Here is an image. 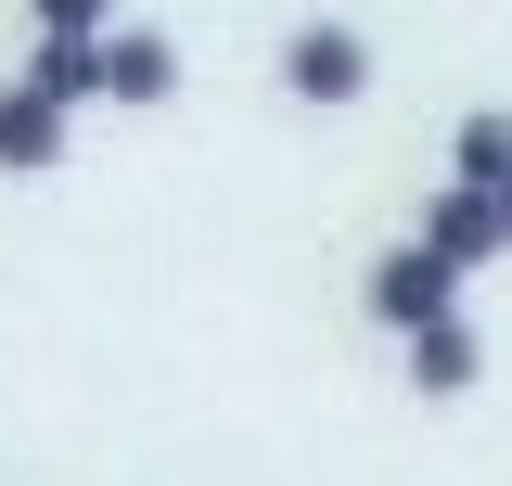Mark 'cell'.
<instances>
[{
    "instance_id": "1",
    "label": "cell",
    "mask_w": 512,
    "mask_h": 486,
    "mask_svg": "<svg viewBox=\"0 0 512 486\" xmlns=\"http://www.w3.org/2000/svg\"><path fill=\"white\" fill-rule=\"evenodd\" d=\"M269 90L308 103V116H346V103H372V39H359L346 13H295L282 52H269Z\"/></svg>"
},
{
    "instance_id": "2",
    "label": "cell",
    "mask_w": 512,
    "mask_h": 486,
    "mask_svg": "<svg viewBox=\"0 0 512 486\" xmlns=\"http://www.w3.org/2000/svg\"><path fill=\"white\" fill-rule=\"evenodd\" d=\"M461 282H474V269H448L423 231H397L372 269H359V307H372V333H423V320H448V307H461Z\"/></svg>"
},
{
    "instance_id": "3",
    "label": "cell",
    "mask_w": 512,
    "mask_h": 486,
    "mask_svg": "<svg viewBox=\"0 0 512 486\" xmlns=\"http://www.w3.org/2000/svg\"><path fill=\"white\" fill-rule=\"evenodd\" d=\"M64 141H77V103H64L52 77H0V180H52L64 167Z\"/></svg>"
},
{
    "instance_id": "4",
    "label": "cell",
    "mask_w": 512,
    "mask_h": 486,
    "mask_svg": "<svg viewBox=\"0 0 512 486\" xmlns=\"http://www.w3.org/2000/svg\"><path fill=\"white\" fill-rule=\"evenodd\" d=\"M397 371H410V397H423V410H461V397L487 384V333L448 307V320H423V333H397Z\"/></svg>"
},
{
    "instance_id": "5",
    "label": "cell",
    "mask_w": 512,
    "mask_h": 486,
    "mask_svg": "<svg viewBox=\"0 0 512 486\" xmlns=\"http://www.w3.org/2000/svg\"><path fill=\"white\" fill-rule=\"evenodd\" d=\"M410 231L436 243L448 269H500V256H512V231H500V192H487V180H436Z\"/></svg>"
},
{
    "instance_id": "6",
    "label": "cell",
    "mask_w": 512,
    "mask_h": 486,
    "mask_svg": "<svg viewBox=\"0 0 512 486\" xmlns=\"http://www.w3.org/2000/svg\"><path fill=\"white\" fill-rule=\"evenodd\" d=\"M103 103H116V116L180 103V39H167V26H103Z\"/></svg>"
},
{
    "instance_id": "7",
    "label": "cell",
    "mask_w": 512,
    "mask_h": 486,
    "mask_svg": "<svg viewBox=\"0 0 512 486\" xmlns=\"http://www.w3.org/2000/svg\"><path fill=\"white\" fill-rule=\"evenodd\" d=\"M448 180H512V103H461V128H448Z\"/></svg>"
},
{
    "instance_id": "8",
    "label": "cell",
    "mask_w": 512,
    "mask_h": 486,
    "mask_svg": "<svg viewBox=\"0 0 512 486\" xmlns=\"http://www.w3.org/2000/svg\"><path fill=\"white\" fill-rule=\"evenodd\" d=\"M26 77H52L64 103L90 116V103H103V39H26Z\"/></svg>"
},
{
    "instance_id": "9",
    "label": "cell",
    "mask_w": 512,
    "mask_h": 486,
    "mask_svg": "<svg viewBox=\"0 0 512 486\" xmlns=\"http://www.w3.org/2000/svg\"><path fill=\"white\" fill-rule=\"evenodd\" d=\"M26 26L39 39H103V26H128L116 0H26Z\"/></svg>"
},
{
    "instance_id": "10",
    "label": "cell",
    "mask_w": 512,
    "mask_h": 486,
    "mask_svg": "<svg viewBox=\"0 0 512 486\" xmlns=\"http://www.w3.org/2000/svg\"><path fill=\"white\" fill-rule=\"evenodd\" d=\"M500 231H512V180H500Z\"/></svg>"
}]
</instances>
